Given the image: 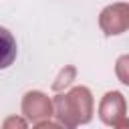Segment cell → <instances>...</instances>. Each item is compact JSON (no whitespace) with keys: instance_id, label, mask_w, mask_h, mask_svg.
I'll use <instances>...</instances> for the list:
<instances>
[{"instance_id":"6da1fadb","label":"cell","mask_w":129,"mask_h":129,"mask_svg":"<svg viewBox=\"0 0 129 129\" xmlns=\"http://www.w3.org/2000/svg\"><path fill=\"white\" fill-rule=\"evenodd\" d=\"M16 52H18L16 38L12 36V32L8 28L0 26V71L8 69L16 60Z\"/></svg>"}]
</instances>
